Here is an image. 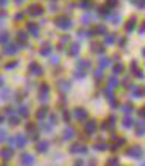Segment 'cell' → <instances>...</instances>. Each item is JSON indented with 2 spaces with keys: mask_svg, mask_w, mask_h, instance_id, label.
<instances>
[{
  "mask_svg": "<svg viewBox=\"0 0 145 166\" xmlns=\"http://www.w3.org/2000/svg\"><path fill=\"white\" fill-rule=\"evenodd\" d=\"M55 24H57L58 27H62V29H67V27H70V26H72V19H70V17H67V16H60V17H57Z\"/></svg>",
  "mask_w": 145,
  "mask_h": 166,
  "instance_id": "6da1fadb",
  "label": "cell"
},
{
  "mask_svg": "<svg viewBox=\"0 0 145 166\" xmlns=\"http://www.w3.org/2000/svg\"><path fill=\"white\" fill-rule=\"evenodd\" d=\"M70 152H73V154H85L87 152V147L77 142V144H72L70 146Z\"/></svg>",
  "mask_w": 145,
  "mask_h": 166,
  "instance_id": "7a4b0ae2",
  "label": "cell"
},
{
  "mask_svg": "<svg viewBox=\"0 0 145 166\" xmlns=\"http://www.w3.org/2000/svg\"><path fill=\"white\" fill-rule=\"evenodd\" d=\"M27 14H31V16H41L43 14V7H41L39 4H32L31 7L27 9Z\"/></svg>",
  "mask_w": 145,
  "mask_h": 166,
  "instance_id": "3957f363",
  "label": "cell"
},
{
  "mask_svg": "<svg viewBox=\"0 0 145 166\" xmlns=\"http://www.w3.org/2000/svg\"><path fill=\"white\" fill-rule=\"evenodd\" d=\"M21 163H22V166H32L34 165V156L32 154H22V158H21Z\"/></svg>",
  "mask_w": 145,
  "mask_h": 166,
  "instance_id": "277c9868",
  "label": "cell"
},
{
  "mask_svg": "<svg viewBox=\"0 0 145 166\" xmlns=\"http://www.w3.org/2000/svg\"><path fill=\"white\" fill-rule=\"evenodd\" d=\"M128 156L130 158H142V149L138 147V146H135V147H131V149L128 151Z\"/></svg>",
  "mask_w": 145,
  "mask_h": 166,
  "instance_id": "5b68a950",
  "label": "cell"
},
{
  "mask_svg": "<svg viewBox=\"0 0 145 166\" xmlns=\"http://www.w3.org/2000/svg\"><path fill=\"white\" fill-rule=\"evenodd\" d=\"M29 70H31V74H34V75H39V74H43V69H41L36 62H32L31 65H29Z\"/></svg>",
  "mask_w": 145,
  "mask_h": 166,
  "instance_id": "8992f818",
  "label": "cell"
},
{
  "mask_svg": "<svg viewBox=\"0 0 145 166\" xmlns=\"http://www.w3.org/2000/svg\"><path fill=\"white\" fill-rule=\"evenodd\" d=\"M27 29H29V33H31L32 36H38V34H39V26L34 24V22H29V24H27Z\"/></svg>",
  "mask_w": 145,
  "mask_h": 166,
  "instance_id": "52a82bcc",
  "label": "cell"
},
{
  "mask_svg": "<svg viewBox=\"0 0 145 166\" xmlns=\"http://www.w3.org/2000/svg\"><path fill=\"white\" fill-rule=\"evenodd\" d=\"M48 147H50L48 141H41V142H38V146H36L38 152H46V151H48Z\"/></svg>",
  "mask_w": 145,
  "mask_h": 166,
  "instance_id": "ba28073f",
  "label": "cell"
},
{
  "mask_svg": "<svg viewBox=\"0 0 145 166\" xmlns=\"http://www.w3.org/2000/svg\"><path fill=\"white\" fill-rule=\"evenodd\" d=\"M48 86H46V84H43V86H41V91H39V98H41V101H46L48 100Z\"/></svg>",
  "mask_w": 145,
  "mask_h": 166,
  "instance_id": "9c48e42d",
  "label": "cell"
},
{
  "mask_svg": "<svg viewBox=\"0 0 145 166\" xmlns=\"http://www.w3.org/2000/svg\"><path fill=\"white\" fill-rule=\"evenodd\" d=\"M75 118H77V120H85V118H87V111L82 110V108H77L75 110Z\"/></svg>",
  "mask_w": 145,
  "mask_h": 166,
  "instance_id": "30bf717a",
  "label": "cell"
},
{
  "mask_svg": "<svg viewBox=\"0 0 145 166\" xmlns=\"http://www.w3.org/2000/svg\"><path fill=\"white\" fill-rule=\"evenodd\" d=\"M21 46H22L21 43H19V45H7L4 51H5V53H16V51L19 50V48H21Z\"/></svg>",
  "mask_w": 145,
  "mask_h": 166,
  "instance_id": "8fae6325",
  "label": "cell"
},
{
  "mask_svg": "<svg viewBox=\"0 0 145 166\" xmlns=\"http://www.w3.org/2000/svg\"><path fill=\"white\" fill-rule=\"evenodd\" d=\"M97 128V123L94 122V120H90V122H87V125H85V132L87 134H92L94 130Z\"/></svg>",
  "mask_w": 145,
  "mask_h": 166,
  "instance_id": "7c38bea8",
  "label": "cell"
},
{
  "mask_svg": "<svg viewBox=\"0 0 145 166\" xmlns=\"http://www.w3.org/2000/svg\"><path fill=\"white\" fill-rule=\"evenodd\" d=\"M14 144L19 146V147H24V146H26V137H24V135H17L16 139H14Z\"/></svg>",
  "mask_w": 145,
  "mask_h": 166,
  "instance_id": "4fadbf2b",
  "label": "cell"
},
{
  "mask_svg": "<svg viewBox=\"0 0 145 166\" xmlns=\"http://www.w3.org/2000/svg\"><path fill=\"white\" fill-rule=\"evenodd\" d=\"M79 51H80V43H72V46H70V55L75 57Z\"/></svg>",
  "mask_w": 145,
  "mask_h": 166,
  "instance_id": "5bb4252c",
  "label": "cell"
},
{
  "mask_svg": "<svg viewBox=\"0 0 145 166\" xmlns=\"http://www.w3.org/2000/svg\"><path fill=\"white\" fill-rule=\"evenodd\" d=\"M50 51H51V45H50V43H45V45L41 46L39 53H41V55H45V57H46V55H50Z\"/></svg>",
  "mask_w": 145,
  "mask_h": 166,
  "instance_id": "9a60e30c",
  "label": "cell"
},
{
  "mask_svg": "<svg viewBox=\"0 0 145 166\" xmlns=\"http://www.w3.org/2000/svg\"><path fill=\"white\" fill-rule=\"evenodd\" d=\"M135 132H137L138 135L145 134V123H144V122H138V123H135Z\"/></svg>",
  "mask_w": 145,
  "mask_h": 166,
  "instance_id": "2e32d148",
  "label": "cell"
},
{
  "mask_svg": "<svg viewBox=\"0 0 145 166\" xmlns=\"http://www.w3.org/2000/svg\"><path fill=\"white\" fill-rule=\"evenodd\" d=\"M113 127H114V116H109V122L106 120L104 125H103V128H104V130H108V128H109V130H113Z\"/></svg>",
  "mask_w": 145,
  "mask_h": 166,
  "instance_id": "e0dca14e",
  "label": "cell"
},
{
  "mask_svg": "<svg viewBox=\"0 0 145 166\" xmlns=\"http://www.w3.org/2000/svg\"><path fill=\"white\" fill-rule=\"evenodd\" d=\"M135 26H137V19H135V17H131V19H130L128 22H126V31H133V29H135Z\"/></svg>",
  "mask_w": 145,
  "mask_h": 166,
  "instance_id": "ac0fdd59",
  "label": "cell"
},
{
  "mask_svg": "<svg viewBox=\"0 0 145 166\" xmlns=\"http://www.w3.org/2000/svg\"><path fill=\"white\" fill-rule=\"evenodd\" d=\"M17 36H19V40H21V45H22V46H24L26 43H27V34L24 33V31H19V33H17Z\"/></svg>",
  "mask_w": 145,
  "mask_h": 166,
  "instance_id": "d6986e66",
  "label": "cell"
},
{
  "mask_svg": "<svg viewBox=\"0 0 145 166\" xmlns=\"http://www.w3.org/2000/svg\"><path fill=\"white\" fill-rule=\"evenodd\" d=\"M0 156H2L4 159H10L12 158V151L10 149H2L0 151Z\"/></svg>",
  "mask_w": 145,
  "mask_h": 166,
  "instance_id": "ffe728a7",
  "label": "cell"
},
{
  "mask_svg": "<svg viewBox=\"0 0 145 166\" xmlns=\"http://www.w3.org/2000/svg\"><path fill=\"white\" fill-rule=\"evenodd\" d=\"M73 134H75V132H73V128H72V127H68V128H65L63 137H65V139H72V137H73Z\"/></svg>",
  "mask_w": 145,
  "mask_h": 166,
  "instance_id": "44dd1931",
  "label": "cell"
},
{
  "mask_svg": "<svg viewBox=\"0 0 145 166\" xmlns=\"http://www.w3.org/2000/svg\"><path fill=\"white\" fill-rule=\"evenodd\" d=\"M92 51H96V53H103V51H104V46H101L99 43H92Z\"/></svg>",
  "mask_w": 145,
  "mask_h": 166,
  "instance_id": "7402d4cb",
  "label": "cell"
},
{
  "mask_svg": "<svg viewBox=\"0 0 145 166\" xmlns=\"http://www.w3.org/2000/svg\"><path fill=\"white\" fill-rule=\"evenodd\" d=\"M7 40H9V33L7 31H2V33H0V45H5Z\"/></svg>",
  "mask_w": 145,
  "mask_h": 166,
  "instance_id": "603a6c76",
  "label": "cell"
},
{
  "mask_svg": "<svg viewBox=\"0 0 145 166\" xmlns=\"http://www.w3.org/2000/svg\"><path fill=\"white\" fill-rule=\"evenodd\" d=\"M131 72H133V74L137 75V77H144V74H142V72L138 70V67H137V64H135V62L131 64Z\"/></svg>",
  "mask_w": 145,
  "mask_h": 166,
  "instance_id": "cb8c5ba5",
  "label": "cell"
},
{
  "mask_svg": "<svg viewBox=\"0 0 145 166\" xmlns=\"http://www.w3.org/2000/svg\"><path fill=\"white\" fill-rule=\"evenodd\" d=\"M131 125H133V120H131L130 116H126V118L123 120V127H125V128H130Z\"/></svg>",
  "mask_w": 145,
  "mask_h": 166,
  "instance_id": "d4e9b609",
  "label": "cell"
},
{
  "mask_svg": "<svg viewBox=\"0 0 145 166\" xmlns=\"http://www.w3.org/2000/svg\"><path fill=\"white\" fill-rule=\"evenodd\" d=\"M99 14L108 19V17H109V9H108V7H101V9H99Z\"/></svg>",
  "mask_w": 145,
  "mask_h": 166,
  "instance_id": "484cf974",
  "label": "cell"
},
{
  "mask_svg": "<svg viewBox=\"0 0 145 166\" xmlns=\"http://www.w3.org/2000/svg\"><path fill=\"white\" fill-rule=\"evenodd\" d=\"M46 111H48L46 108H41V110H38V113H36V116H38L39 120H43V118L46 116Z\"/></svg>",
  "mask_w": 145,
  "mask_h": 166,
  "instance_id": "4316f807",
  "label": "cell"
},
{
  "mask_svg": "<svg viewBox=\"0 0 145 166\" xmlns=\"http://www.w3.org/2000/svg\"><path fill=\"white\" fill-rule=\"evenodd\" d=\"M116 86H118V81H116L114 77H109V87H108V89H111V91H113Z\"/></svg>",
  "mask_w": 145,
  "mask_h": 166,
  "instance_id": "83f0119b",
  "label": "cell"
},
{
  "mask_svg": "<svg viewBox=\"0 0 145 166\" xmlns=\"http://www.w3.org/2000/svg\"><path fill=\"white\" fill-rule=\"evenodd\" d=\"M133 110V106L130 105V103H126V105H121V111H125V113H130Z\"/></svg>",
  "mask_w": 145,
  "mask_h": 166,
  "instance_id": "f1b7e54d",
  "label": "cell"
},
{
  "mask_svg": "<svg viewBox=\"0 0 145 166\" xmlns=\"http://www.w3.org/2000/svg\"><path fill=\"white\" fill-rule=\"evenodd\" d=\"M114 40H116V36H114V34H109V36H106V43L104 45H113Z\"/></svg>",
  "mask_w": 145,
  "mask_h": 166,
  "instance_id": "f546056e",
  "label": "cell"
},
{
  "mask_svg": "<svg viewBox=\"0 0 145 166\" xmlns=\"http://www.w3.org/2000/svg\"><path fill=\"white\" fill-rule=\"evenodd\" d=\"M79 67H82V69H87L89 65H90V62L89 60H79V64H77Z\"/></svg>",
  "mask_w": 145,
  "mask_h": 166,
  "instance_id": "4dcf8cb0",
  "label": "cell"
},
{
  "mask_svg": "<svg viewBox=\"0 0 145 166\" xmlns=\"http://www.w3.org/2000/svg\"><path fill=\"white\" fill-rule=\"evenodd\" d=\"M9 116H10V125H17V123H19V116H17V115L12 113V115H9Z\"/></svg>",
  "mask_w": 145,
  "mask_h": 166,
  "instance_id": "1f68e13d",
  "label": "cell"
},
{
  "mask_svg": "<svg viewBox=\"0 0 145 166\" xmlns=\"http://www.w3.org/2000/svg\"><path fill=\"white\" fill-rule=\"evenodd\" d=\"M7 139V130L5 128H0V142H4Z\"/></svg>",
  "mask_w": 145,
  "mask_h": 166,
  "instance_id": "d6a6232c",
  "label": "cell"
},
{
  "mask_svg": "<svg viewBox=\"0 0 145 166\" xmlns=\"http://www.w3.org/2000/svg\"><path fill=\"white\" fill-rule=\"evenodd\" d=\"M27 132L31 134V135H36V132H38V130H36V127H34L32 123H29V125H27Z\"/></svg>",
  "mask_w": 145,
  "mask_h": 166,
  "instance_id": "836d02e7",
  "label": "cell"
},
{
  "mask_svg": "<svg viewBox=\"0 0 145 166\" xmlns=\"http://www.w3.org/2000/svg\"><path fill=\"white\" fill-rule=\"evenodd\" d=\"M106 166H118V158H111L106 163Z\"/></svg>",
  "mask_w": 145,
  "mask_h": 166,
  "instance_id": "e575fe53",
  "label": "cell"
},
{
  "mask_svg": "<svg viewBox=\"0 0 145 166\" xmlns=\"http://www.w3.org/2000/svg\"><path fill=\"white\" fill-rule=\"evenodd\" d=\"M118 0H106V7H116Z\"/></svg>",
  "mask_w": 145,
  "mask_h": 166,
  "instance_id": "d590c367",
  "label": "cell"
},
{
  "mask_svg": "<svg viewBox=\"0 0 145 166\" xmlns=\"http://www.w3.org/2000/svg\"><path fill=\"white\" fill-rule=\"evenodd\" d=\"M125 70V67L121 65V64H118V65H114V74H121Z\"/></svg>",
  "mask_w": 145,
  "mask_h": 166,
  "instance_id": "8d00e7d4",
  "label": "cell"
},
{
  "mask_svg": "<svg viewBox=\"0 0 145 166\" xmlns=\"http://www.w3.org/2000/svg\"><path fill=\"white\" fill-rule=\"evenodd\" d=\"M19 113H21V116H27V115H29V111H27V106H21Z\"/></svg>",
  "mask_w": 145,
  "mask_h": 166,
  "instance_id": "74e56055",
  "label": "cell"
},
{
  "mask_svg": "<svg viewBox=\"0 0 145 166\" xmlns=\"http://www.w3.org/2000/svg\"><path fill=\"white\" fill-rule=\"evenodd\" d=\"M96 33L97 34H104L106 33V27H104V26H97V27H96Z\"/></svg>",
  "mask_w": 145,
  "mask_h": 166,
  "instance_id": "f35d334b",
  "label": "cell"
},
{
  "mask_svg": "<svg viewBox=\"0 0 145 166\" xmlns=\"http://www.w3.org/2000/svg\"><path fill=\"white\" fill-rule=\"evenodd\" d=\"M99 65H101V67L109 65V60H108V58H101V60H99Z\"/></svg>",
  "mask_w": 145,
  "mask_h": 166,
  "instance_id": "ab89813d",
  "label": "cell"
},
{
  "mask_svg": "<svg viewBox=\"0 0 145 166\" xmlns=\"http://www.w3.org/2000/svg\"><path fill=\"white\" fill-rule=\"evenodd\" d=\"M131 94H133V96H140V94H142V91H140L138 87H131Z\"/></svg>",
  "mask_w": 145,
  "mask_h": 166,
  "instance_id": "60d3db41",
  "label": "cell"
},
{
  "mask_svg": "<svg viewBox=\"0 0 145 166\" xmlns=\"http://www.w3.org/2000/svg\"><path fill=\"white\" fill-rule=\"evenodd\" d=\"M92 19H94L92 16H85V17H82V22H90Z\"/></svg>",
  "mask_w": 145,
  "mask_h": 166,
  "instance_id": "b9f144b4",
  "label": "cell"
},
{
  "mask_svg": "<svg viewBox=\"0 0 145 166\" xmlns=\"http://www.w3.org/2000/svg\"><path fill=\"white\" fill-rule=\"evenodd\" d=\"M68 87H70L68 82H60V89H68Z\"/></svg>",
  "mask_w": 145,
  "mask_h": 166,
  "instance_id": "7bdbcfd3",
  "label": "cell"
},
{
  "mask_svg": "<svg viewBox=\"0 0 145 166\" xmlns=\"http://www.w3.org/2000/svg\"><path fill=\"white\" fill-rule=\"evenodd\" d=\"M137 7H138V9H144V7H145V0H138Z\"/></svg>",
  "mask_w": 145,
  "mask_h": 166,
  "instance_id": "ee69618b",
  "label": "cell"
},
{
  "mask_svg": "<svg viewBox=\"0 0 145 166\" xmlns=\"http://www.w3.org/2000/svg\"><path fill=\"white\" fill-rule=\"evenodd\" d=\"M111 21H113L114 24H118V22H120V16L116 14V16H114V17H111Z\"/></svg>",
  "mask_w": 145,
  "mask_h": 166,
  "instance_id": "f6af8a7d",
  "label": "cell"
},
{
  "mask_svg": "<svg viewBox=\"0 0 145 166\" xmlns=\"http://www.w3.org/2000/svg\"><path fill=\"white\" fill-rule=\"evenodd\" d=\"M94 77H96V79H101V77H103V70H97L96 74H94Z\"/></svg>",
  "mask_w": 145,
  "mask_h": 166,
  "instance_id": "bcb514c9",
  "label": "cell"
},
{
  "mask_svg": "<svg viewBox=\"0 0 145 166\" xmlns=\"http://www.w3.org/2000/svg\"><path fill=\"white\" fill-rule=\"evenodd\" d=\"M80 5H82L84 9H89V7H90V4H89V2H82Z\"/></svg>",
  "mask_w": 145,
  "mask_h": 166,
  "instance_id": "7dc6e473",
  "label": "cell"
},
{
  "mask_svg": "<svg viewBox=\"0 0 145 166\" xmlns=\"http://www.w3.org/2000/svg\"><path fill=\"white\" fill-rule=\"evenodd\" d=\"M50 122H51V123H57V116L51 115V116H50Z\"/></svg>",
  "mask_w": 145,
  "mask_h": 166,
  "instance_id": "c3c4849f",
  "label": "cell"
},
{
  "mask_svg": "<svg viewBox=\"0 0 145 166\" xmlns=\"http://www.w3.org/2000/svg\"><path fill=\"white\" fill-rule=\"evenodd\" d=\"M96 149H106V144H97Z\"/></svg>",
  "mask_w": 145,
  "mask_h": 166,
  "instance_id": "681fc988",
  "label": "cell"
},
{
  "mask_svg": "<svg viewBox=\"0 0 145 166\" xmlns=\"http://www.w3.org/2000/svg\"><path fill=\"white\" fill-rule=\"evenodd\" d=\"M63 118H65V120H68V118H70V113H68V111H65V113H63Z\"/></svg>",
  "mask_w": 145,
  "mask_h": 166,
  "instance_id": "f907efd6",
  "label": "cell"
},
{
  "mask_svg": "<svg viewBox=\"0 0 145 166\" xmlns=\"http://www.w3.org/2000/svg\"><path fill=\"white\" fill-rule=\"evenodd\" d=\"M16 65H17L16 62H12V64H7V69H12V67H16Z\"/></svg>",
  "mask_w": 145,
  "mask_h": 166,
  "instance_id": "816d5d0a",
  "label": "cell"
},
{
  "mask_svg": "<svg viewBox=\"0 0 145 166\" xmlns=\"http://www.w3.org/2000/svg\"><path fill=\"white\" fill-rule=\"evenodd\" d=\"M5 4H7V0H0V5H2V7H4Z\"/></svg>",
  "mask_w": 145,
  "mask_h": 166,
  "instance_id": "f5cc1de1",
  "label": "cell"
},
{
  "mask_svg": "<svg viewBox=\"0 0 145 166\" xmlns=\"http://www.w3.org/2000/svg\"><path fill=\"white\" fill-rule=\"evenodd\" d=\"M75 166H84V163H82V161H77V163H75Z\"/></svg>",
  "mask_w": 145,
  "mask_h": 166,
  "instance_id": "db71d44e",
  "label": "cell"
},
{
  "mask_svg": "<svg viewBox=\"0 0 145 166\" xmlns=\"http://www.w3.org/2000/svg\"><path fill=\"white\" fill-rule=\"evenodd\" d=\"M140 31H142V33H145V22L142 24V29H140Z\"/></svg>",
  "mask_w": 145,
  "mask_h": 166,
  "instance_id": "11a10c76",
  "label": "cell"
},
{
  "mask_svg": "<svg viewBox=\"0 0 145 166\" xmlns=\"http://www.w3.org/2000/svg\"><path fill=\"white\" fill-rule=\"evenodd\" d=\"M140 115H142V116H144V118H145V108L142 110V111H140Z\"/></svg>",
  "mask_w": 145,
  "mask_h": 166,
  "instance_id": "9f6ffc18",
  "label": "cell"
},
{
  "mask_svg": "<svg viewBox=\"0 0 145 166\" xmlns=\"http://www.w3.org/2000/svg\"><path fill=\"white\" fill-rule=\"evenodd\" d=\"M22 2H24V0H16V4H22Z\"/></svg>",
  "mask_w": 145,
  "mask_h": 166,
  "instance_id": "6f0895ef",
  "label": "cell"
},
{
  "mask_svg": "<svg viewBox=\"0 0 145 166\" xmlns=\"http://www.w3.org/2000/svg\"><path fill=\"white\" fill-rule=\"evenodd\" d=\"M2 84H4V79H2V77H0V86H2Z\"/></svg>",
  "mask_w": 145,
  "mask_h": 166,
  "instance_id": "680465c9",
  "label": "cell"
},
{
  "mask_svg": "<svg viewBox=\"0 0 145 166\" xmlns=\"http://www.w3.org/2000/svg\"><path fill=\"white\" fill-rule=\"evenodd\" d=\"M2 120H4V116H2V115H0V123H2Z\"/></svg>",
  "mask_w": 145,
  "mask_h": 166,
  "instance_id": "91938a15",
  "label": "cell"
}]
</instances>
